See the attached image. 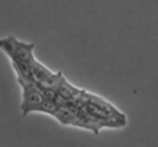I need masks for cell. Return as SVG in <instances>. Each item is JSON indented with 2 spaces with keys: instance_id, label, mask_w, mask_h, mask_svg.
<instances>
[{
  "instance_id": "1",
  "label": "cell",
  "mask_w": 158,
  "mask_h": 147,
  "mask_svg": "<svg viewBox=\"0 0 158 147\" xmlns=\"http://www.w3.org/2000/svg\"><path fill=\"white\" fill-rule=\"evenodd\" d=\"M0 47L10 60L17 79H25V81L33 82L32 67L36 60L35 54H33L35 44L22 42L17 39L15 36H6L0 40Z\"/></svg>"
},
{
  "instance_id": "2",
  "label": "cell",
  "mask_w": 158,
  "mask_h": 147,
  "mask_svg": "<svg viewBox=\"0 0 158 147\" xmlns=\"http://www.w3.org/2000/svg\"><path fill=\"white\" fill-rule=\"evenodd\" d=\"M17 81L21 86V112L24 117L31 112H43L56 118L60 107L57 101L47 97L43 89L39 87L35 82L25 79H17Z\"/></svg>"
},
{
  "instance_id": "3",
  "label": "cell",
  "mask_w": 158,
  "mask_h": 147,
  "mask_svg": "<svg viewBox=\"0 0 158 147\" xmlns=\"http://www.w3.org/2000/svg\"><path fill=\"white\" fill-rule=\"evenodd\" d=\"M32 79L43 90H47V89L57 90L58 85H60L61 79H63V74L60 71L57 72L52 71V69L47 68L44 64H42L36 58L32 67Z\"/></svg>"
}]
</instances>
